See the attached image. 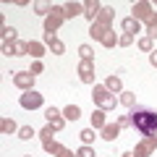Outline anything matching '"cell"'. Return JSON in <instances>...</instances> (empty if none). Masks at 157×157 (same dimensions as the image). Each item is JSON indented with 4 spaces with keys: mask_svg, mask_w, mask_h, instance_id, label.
<instances>
[{
    "mask_svg": "<svg viewBox=\"0 0 157 157\" xmlns=\"http://www.w3.org/2000/svg\"><path fill=\"white\" fill-rule=\"evenodd\" d=\"M131 123L139 134L144 136H155L157 134V113L155 110H147V107H139V110L131 113Z\"/></svg>",
    "mask_w": 157,
    "mask_h": 157,
    "instance_id": "obj_1",
    "label": "cell"
},
{
    "mask_svg": "<svg viewBox=\"0 0 157 157\" xmlns=\"http://www.w3.org/2000/svg\"><path fill=\"white\" fill-rule=\"evenodd\" d=\"M92 100H94V105L100 107V110H110V107H115V94H110V89H107L105 84H94Z\"/></svg>",
    "mask_w": 157,
    "mask_h": 157,
    "instance_id": "obj_2",
    "label": "cell"
},
{
    "mask_svg": "<svg viewBox=\"0 0 157 157\" xmlns=\"http://www.w3.org/2000/svg\"><path fill=\"white\" fill-rule=\"evenodd\" d=\"M63 18H66V11H63V6H55V8H52V13L45 18V32H47V34H55L58 29H60Z\"/></svg>",
    "mask_w": 157,
    "mask_h": 157,
    "instance_id": "obj_3",
    "label": "cell"
},
{
    "mask_svg": "<svg viewBox=\"0 0 157 157\" xmlns=\"http://www.w3.org/2000/svg\"><path fill=\"white\" fill-rule=\"evenodd\" d=\"M155 149H157V136H144V139H141L139 144H136L134 157H149Z\"/></svg>",
    "mask_w": 157,
    "mask_h": 157,
    "instance_id": "obj_4",
    "label": "cell"
},
{
    "mask_svg": "<svg viewBox=\"0 0 157 157\" xmlns=\"http://www.w3.org/2000/svg\"><path fill=\"white\" fill-rule=\"evenodd\" d=\"M42 100L45 97L39 94V92H34V89H29L26 94H21V107H26V110H37V107H42Z\"/></svg>",
    "mask_w": 157,
    "mask_h": 157,
    "instance_id": "obj_5",
    "label": "cell"
},
{
    "mask_svg": "<svg viewBox=\"0 0 157 157\" xmlns=\"http://www.w3.org/2000/svg\"><path fill=\"white\" fill-rule=\"evenodd\" d=\"M131 11H134V18H136V21H149V18L155 16L152 6H149V3H144V0H141V3H134Z\"/></svg>",
    "mask_w": 157,
    "mask_h": 157,
    "instance_id": "obj_6",
    "label": "cell"
},
{
    "mask_svg": "<svg viewBox=\"0 0 157 157\" xmlns=\"http://www.w3.org/2000/svg\"><path fill=\"white\" fill-rule=\"evenodd\" d=\"M78 78L84 84H94V63L92 60H81L78 63Z\"/></svg>",
    "mask_w": 157,
    "mask_h": 157,
    "instance_id": "obj_7",
    "label": "cell"
},
{
    "mask_svg": "<svg viewBox=\"0 0 157 157\" xmlns=\"http://www.w3.org/2000/svg\"><path fill=\"white\" fill-rule=\"evenodd\" d=\"M29 52V42H3V55H24Z\"/></svg>",
    "mask_w": 157,
    "mask_h": 157,
    "instance_id": "obj_8",
    "label": "cell"
},
{
    "mask_svg": "<svg viewBox=\"0 0 157 157\" xmlns=\"http://www.w3.org/2000/svg\"><path fill=\"white\" fill-rule=\"evenodd\" d=\"M13 84H16L18 89H26V92H29V89L34 86V73H32V71H26V73H24V71H21V73H13Z\"/></svg>",
    "mask_w": 157,
    "mask_h": 157,
    "instance_id": "obj_9",
    "label": "cell"
},
{
    "mask_svg": "<svg viewBox=\"0 0 157 157\" xmlns=\"http://www.w3.org/2000/svg\"><path fill=\"white\" fill-rule=\"evenodd\" d=\"M45 118H47V126H52L55 131H60L63 123H66V118H63L55 107H47V110H45Z\"/></svg>",
    "mask_w": 157,
    "mask_h": 157,
    "instance_id": "obj_10",
    "label": "cell"
},
{
    "mask_svg": "<svg viewBox=\"0 0 157 157\" xmlns=\"http://www.w3.org/2000/svg\"><path fill=\"white\" fill-rule=\"evenodd\" d=\"M45 45L50 47V50L55 52V55H63V52H66V45H63L60 39L55 37V34H47V32H45Z\"/></svg>",
    "mask_w": 157,
    "mask_h": 157,
    "instance_id": "obj_11",
    "label": "cell"
},
{
    "mask_svg": "<svg viewBox=\"0 0 157 157\" xmlns=\"http://www.w3.org/2000/svg\"><path fill=\"white\" fill-rule=\"evenodd\" d=\"M100 11H102V6L97 3V0H89V3H84V16L89 18L92 24L97 21V16H100Z\"/></svg>",
    "mask_w": 157,
    "mask_h": 157,
    "instance_id": "obj_12",
    "label": "cell"
},
{
    "mask_svg": "<svg viewBox=\"0 0 157 157\" xmlns=\"http://www.w3.org/2000/svg\"><path fill=\"white\" fill-rule=\"evenodd\" d=\"M121 26H123V32H126V34H131V37H134V34H139V32H141V21H136L134 16L123 18V21H121Z\"/></svg>",
    "mask_w": 157,
    "mask_h": 157,
    "instance_id": "obj_13",
    "label": "cell"
},
{
    "mask_svg": "<svg viewBox=\"0 0 157 157\" xmlns=\"http://www.w3.org/2000/svg\"><path fill=\"white\" fill-rule=\"evenodd\" d=\"M118 134H121V126H118V123H107L105 128L100 131V136H102L105 141H115V139H118Z\"/></svg>",
    "mask_w": 157,
    "mask_h": 157,
    "instance_id": "obj_14",
    "label": "cell"
},
{
    "mask_svg": "<svg viewBox=\"0 0 157 157\" xmlns=\"http://www.w3.org/2000/svg\"><path fill=\"white\" fill-rule=\"evenodd\" d=\"M107 126V118H105V110H100L97 107L94 113H92V128H97V131H102Z\"/></svg>",
    "mask_w": 157,
    "mask_h": 157,
    "instance_id": "obj_15",
    "label": "cell"
},
{
    "mask_svg": "<svg viewBox=\"0 0 157 157\" xmlns=\"http://www.w3.org/2000/svg\"><path fill=\"white\" fill-rule=\"evenodd\" d=\"M63 11H66V18H73L78 13H84V3H66Z\"/></svg>",
    "mask_w": 157,
    "mask_h": 157,
    "instance_id": "obj_16",
    "label": "cell"
},
{
    "mask_svg": "<svg viewBox=\"0 0 157 157\" xmlns=\"http://www.w3.org/2000/svg\"><path fill=\"white\" fill-rule=\"evenodd\" d=\"M113 16H115V11H113V8H105V6H102L100 16H97V24H102V26H110Z\"/></svg>",
    "mask_w": 157,
    "mask_h": 157,
    "instance_id": "obj_17",
    "label": "cell"
},
{
    "mask_svg": "<svg viewBox=\"0 0 157 157\" xmlns=\"http://www.w3.org/2000/svg\"><path fill=\"white\" fill-rule=\"evenodd\" d=\"M52 8H55V6H50V3H42V0H39V3H34V13H37V16H50V13H52Z\"/></svg>",
    "mask_w": 157,
    "mask_h": 157,
    "instance_id": "obj_18",
    "label": "cell"
},
{
    "mask_svg": "<svg viewBox=\"0 0 157 157\" xmlns=\"http://www.w3.org/2000/svg\"><path fill=\"white\" fill-rule=\"evenodd\" d=\"M63 118H66V121H78V118H81V110H78V105H68L66 110H63Z\"/></svg>",
    "mask_w": 157,
    "mask_h": 157,
    "instance_id": "obj_19",
    "label": "cell"
},
{
    "mask_svg": "<svg viewBox=\"0 0 157 157\" xmlns=\"http://www.w3.org/2000/svg\"><path fill=\"white\" fill-rule=\"evenodd\" d=\"M29 55L39 60V58L45 55V45H42V42H29Z\"/></svg>",
    "mask_w": 157,
    "mask_h": 157,
    "instance_id": "obj_20",
    "label": "cell"
},
{
    "mask_svg": "<svg viewBox=\"0 0 157 157\" xmlns=\"http://www.w3.org/2000/svg\"><path fill=\"white\" fill-rule=\"evenodd\" d=\"M0 131H3V134H13V131H18L16 123H13V118H3V121H0Z\"/></svg>",
    "mask_w": 157,
    "mask_h": 157,
    "instance_id": "obj_21",
    "label": "cell"
},
{
    "mask_svg": "<svg viewBox=\"0 0 157 157\" xmlns=\"http://www.w3.org/2000/svg\"><path fill=\"white\" fill-rule=\"evenodd\" d=\"M118 102H121V105H126V107H134L136 97H134V92H121V97H118Z\"/></svg>",
    "mask_w": 157,
    "mask_h": 157,
    "instance_id": "obj_22",
    "label": "cell"
},
{
    "mask_svg": "<svg viewBox=\"0 0 157 157\" xmlns=\"http://www.w3.org/2000/svg\"><path fill=\"white\" fill-rule=\"evenodd\" d=\"M105 86H107L110 92H123V84H121V78H118V76H110V78L105 81Z\"/></svg>",
    "mask_w": 157,
    "mask_h": 157,
    "instance_id": "obj_23",
    "label": "cell"
},
{
    "mask_svg": "<svg viewBox=\"0 0 157 157\" xmlns=\"http://www.w3.org/2000/svg\"><path fill=\"white\" fill-rule=\"evenodd\" d=\"M147 37H149V39L157 37V13L149 18V21H147Z\"/></svg>",
    "mask_w": 157,
    "mask_h": 157,
    "instance_id": "obj_24",
    "label": "cell"
},
{
    "mask_svg": "<svg viewBox=\"0 0 157 157\" xmlns=\"http://www.w3.org/2000/svg\"><path fill=\"white\" fill-rule=\"evenodd\" d=\"M52 134H55V128H52V126H45V128L39 131V139H42V144H47V141H55V139H52Z\"/></svg>",
    "mask_w": 157,
    "mask_h": 157,
    "instance_id": "obj_25",
    "label": "cell"
},
{
    "mask_svg": "<svg viewBox=\"0 0 157 157\" xmlns=\"http://www.w3.org/2000/svg\"><path fill=\"white\" fill-rule=\"evenodd\" d=\"M32 136H37V131H34L32 126H21V128H18V139L29 141V139H32Z\"/></svg>",
    "mask_w": 157,
    "mask_h": 157,
    "instance_id": "obj_26",
    "label": "cell"
},
{
    "mask_svg": "<svg viewBox=\"0 0 157 157\" xmlns=\"http://www.w3.org/2000/svg\"><path fill=\"white\" fill-rule=\"evenodd\" d=\"M3 42H16V29L13 26H3Z\"/></svg>",
    "mask_w": 157,
    "mask_h": 157,
    "instance_id": "obj_27",
    "label": "cell"
},
{
    "mask_svg": "<svg viewBox=\"0 0 157 157\" xmlns=\"http://www.w3.org/2000/svg\"><path fill=\"white\" fill-rule=\"evenodd\" d=\"M78 136H81V141H84V144L89 147L92 141H94V128H84V131H81V134H78Z\"/></svg>",
    "mask_w": 157,
    "mask_h": 157,
    "instance_id": "obj_28",
    "label": "cell"
},
{
    "mask_svg": "<svg viewBox=\"0 0 157 157\" xmlns=\"http://www.w3.org/2000/svg\"><path fill=\"white\" fill-rule=\"evenodd\" d=\"M78 55H81V60H92V55H94V50H92L89 45H81V47H78Z\"/></svg>",
    "mask_w": 157,
    "mask_h": 157,
    "instance_id": "obj_29",
    "label": "cell"
},
{
    "mask_svg": "<svg viewBox=\"0 0 157 157\" xmlns=\"http://www.w3.org/2000/svg\"><path fill=\"white\" fill-rule=\"evenodd\" d=\"M76 157H97V155H94V149H92V147H86V144H84L81 149L76 152Z\"/></svg>",
    "mask_w": 157,
    "mask_h": 157,
    "instance_id": "obj_30",
    "label": "cell"
},
{
    "mask_svg": "<svg viewBox=\"0 0 157 157\" xmlns=\"http://www.w3.org/2000/svg\"><path fill=\"white\" fill-rule=\"evenodd\" d=\"M139 47H141V50H147V52L155 50V47H152V39H149V37H141V39H139Z\"/></svg>",
    "mask_w": 157,
    "mask_h": 157,
    "instance_id": "obj_31",
    "label": "cell"
},
{
    "mask_svg": "<svg viewBox=\"0 0 157 157\" xmlns=\"http://www.w3.org/2000/svg\"><path fill=\"white\" fill-rule=\"evenodd\" d=\"M42 147H45V152H50V155H58V149H60L58 141H47V144H42Z\"/></svg>",
    "mask_w": 157,
    "mask_h": 157,
    "instance_id": "obj_32",
    "label": "cell"
},
{
    "mask_svg": "<svg viewBox=\"0 0 157 157\" xmlns=\"http://www.w3.org/2000/svg\"><path fill=\"white\" fill-rule=\"evenodd\" d=\"M131 42H134V37H131V34H121V37H118V45H121V47H128Z\"/></svg>",
    "mask_w": 157,
    "mask_h": 157,
    "instance_id": "obj_33",
    "label": "cell"
},
{
    "mask_svg": "<svg viewBox=\"0 0 157 157\" xmlns=\"http://www.w3.org/2000/svg\"><path fill=\"white\" fill-rule=\"evenodd\" d=\"M118 126H121V128H126V126H134V123H131V115H121V118H118Z\"/></svg>",
    "mask_w": 157,
    "mask_h": 157,
    "instance_id": "obj_34",
    "label": "cell"
},
{
    "mask_svg": "<svg viewBox=\"0 0 157 157\" xmlns=\"http://www.w3.org/2000/svg\"><path fill=\"white\" fill-rule=\"evenodd\" d=\"M55 157H76V152H71V149H66V147H60Z\"/></svg>",
    "mask_w": 157,
    "mask_h": 157,
    "instance_id": "obj_35",
    "label": "cell"
},
{
    "mask_svg": "<svg viewBox=\"0 0 157 157\" xmlns=\"http://www.w3.org/2000/svg\"><path fill=\"white\" fill-rule=\"evenodd\" d=\"M42 71H45V66H42V60H37V63L32 66V73L37 76V73H42Z\"/></svg>",
    "mask_w": 157,
    "mask_h": 157,
    "instance_id": "obj_36",
    "label": "cell"
},
{
    "mask_svg": "<svg viewBox=\"0 0 157 157\" xmlns=\"http://www.w3.org/2000/svg\"><path fill=\"white\" fill-rule=\"evenodd\" d=\"M149 63H152V66H157V50L149 52Z\"/></svg>",
    "mask_w": 157,
    "mask_h": 157,
    "instance_id": "obj_37",
    "label": "cell"
},
{
    "mask_svg": "<svg viewBox=\"0 0 157 157\" xmlns=\"http://www.w3.org/2000/svg\"><path fill=\"white\" fill-rule=\"evenodd\" d=\"M121 157H134V152H126V155H121Z\"/></svg>",
    "mask_w": 157,
    "mask_h": 157,
    "instance_id": "obj_38",
    "label": "cell"
},
{
    "mask_svg": "<svg viewBox=\"0 0 157 157\" xmlns=\"http://www.w3.org/2000/svg\"><path fill=\"white\" fill-rule=\"evenodd\" d=\"M29 157H32V155H29Z\"/></svg>",
    "mask_w": 157,
    "mask_h": 157,
    "instance_id": "obj_39",
    "label": "cell"
}]
</instances>
